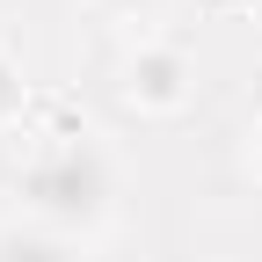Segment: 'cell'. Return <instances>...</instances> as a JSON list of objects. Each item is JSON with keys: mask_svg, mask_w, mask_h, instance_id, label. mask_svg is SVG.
<instances>
[{"mask_svg": "<svg viewBox=\"0 0 262 262\" xmlns=\"http://www.w3.org/2000/svg\"><path fill=\"white\" fill-rule=\"evenodd\" d=\"M15 196H22V219H44L58 233L88 241L117 211V160L95 131H58L15 168Z\"/></svg>", "mask_w": 262, "mask_h": 262, "instance_id": "6da1fadb", "label": "cell"}, {"mask_svg": "<svg viewBox=\"0 0 262 262\" xmlns=\"http://www.w3.org/2000/svg\"><path fill=\"white\" fill-rule=\"evenodd\" d=\"M189 88H196V66L168 37H139V51L124 58V102L139 117H175L189 102Z\"/></svg>", "mask_w": 262, "mask_h": 262, "instance_id": "7a4b0ae2", "label": "cell"}, {"mask_svg": "<svg viewBox=\"0 0 262 262\" xmlns=\"http://www.w3.org/2000/svg\"><path fill=\"white\" fill-rule=\"evenodd\" d=\"M0 262H88V241L58 233L44 219H8L0 226Z\"/></svg>", "mask_w": 262, "mask_h": 262, "instance_id": "3957f363", "label": "cell"}, {"mask_svg": "<svg viewBox=\"0 0 262 262\" xmlns=\"http://www.w3.org/2000/svg\"><path fill=\"white\" fill-rule=\"evenodd\" d=\"M22 102H29V88H22V66L0 51V131H8L15 117H22Z\"/></svg>", "mask_w": 262, "mask_h": 262, "instance_id": "277c9868", "label": "cell"}, {"mask_svg": "<svg viewBox=\"0 0 262 262\" xmlns=\"http://www.w3.org/2000/svg\"><path fill=\"white\" fill-rule=\"evenodd\" d=\"M95 8H102V15H117V22H153L168 0H95Z\"/></svg>", "mask_w": 262, "mask_h": 262, "instance_id": "5b68a950", "label": "cell"}, {"mask_svg": "<svg viewBox=\"0 0 262 262\" xmlns=\"http://www.w3.org/2000/svg\"><path fill=\"white\" fill-rule=\"evenodd\" d=\"M248 168H255V182H262V117L248 124Z\"/></svg>", "mask_w": 262, "mask_h": 262, "instance_id": "8992f818", "label": "cell"}, {"mask_svg": "<svg viewBox=\"0 0 262 262\" xmlns=\"http://www.w3.org/2000/svg\"><path fill=\"white\" fill-rule=\"evenodd\" d=\"M255 15H262V0H255Z\"/></svg>", "mask_w": 262, "mask_h": 262, "instance_id": "52a82bcc", "label": "cell"}]
</instances>
